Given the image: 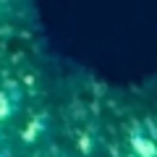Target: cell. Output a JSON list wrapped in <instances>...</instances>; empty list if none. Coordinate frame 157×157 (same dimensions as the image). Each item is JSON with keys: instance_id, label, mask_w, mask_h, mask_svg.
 <instances>
[{"instance_id": "cell-1", "label": "cell", "mask_w": 157, "mask_h": 157, "mask_svg": "<svg viewBox=\"0 0 157 157\" xmlns=\"http://www.w3.org/2000/svg\"><path fill=\"white\" fill-rule=\"evenodd\" d=\"M131 147H134V155H136V157H157V147H155V141L147 139L144 134L131 136Z\"/></svg>"}]
</instances>
